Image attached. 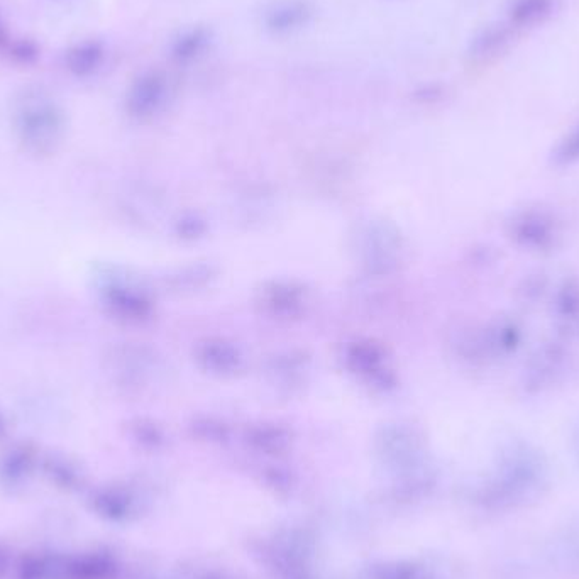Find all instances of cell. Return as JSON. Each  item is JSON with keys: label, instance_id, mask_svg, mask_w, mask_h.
<instances>
[{"label": "cell", "instance_id": "obj_8", "mask_svg": "<svg viewBox=\"0 0 579 579\" xmlns=\"http://www.w3.org/2000/svg\"><path fill=\"white\" fill-rule=\"evenodd\" d=\"M563 358L557 349H546L544 353L535 358L534 364L530 366L529 381L534 386H547L556 376L561 373Z\"/></svg>", "mask_w": 579, "mask_h": 579}, {"label": "cell", "instance_id": "obj_7", "mask_svg": "<svg viewBox=\"0 0 579 579\" xmlns=\"http://www.w3.org/2000/svg\"><path fill=\"white\" fill-rule=\"evenodd\" d=\"M111 564L97 554L68 557V579H107Z\"/></svg>", "mask_w": 579, "mask_h": 579}, {"label": "cell", "instance_id": "obj_6", "mask_svg": "<svg viewBox=\"0 0 579 579\" xmlns=\"http://www.w3.org/2000/svg\"><path fill=\"white\" fill-rule=\"evenodd\" d=\"M165 78L161 72H144V75L134 82L131 89V100L136 109H148V105H153L163 97L165 92Z\"/></svg>", "mask_w": 579, "mask_h": 579}, {"label": "cell", "instance_id": "obj_3", "mask_svg": "<svg viewBox=\"0 0 579 579\" xmlns=\"http://www.w3.org/2000/svg\"><path fill=\"white\" fill-rule=\"evenodd\" d=\"M105 51L104 46L97 43V41H83L78 45L73 46L72 50L68 51L67 67L70 72L80 77L90 75V73L97 72L102 61H104Z\"/></svg>", "mask_w": 579, "mask_h": 579}, {"label": "cell", "instance_id": "obj_2", "mask_svg": "<svg viewBox=\"0 0 579 579\" xmlns=\"http://www.w3.org/2000/svg\"><path fill=\"white\" fill-rule=\"evenodd\" d=\"M554 11V0H512L508 21L513 28H534Z\"/></svg>", "mask_w": 579, "mask_h": 579}, {"label": "cell", "instance_id": "obj_10", "mask_svg": "<svg viewBox=\"0 0 579 579\" xmlns=\"http://www.w3.org/2000/svg\"><path fill=\"white\" fill-rule=\"evenodd\" d=\"M17 579H50L48 554H24L17 563Z\"/></svg>", "mask_w": 579, "mask_h": 579}, {"label": "cell", "instance_id": "obj_13", "mask_svg": "<svg viewBox=\"0 0 579 579\" xmlns=\"http://www.w3.org/2000/svg\"><path fill=\"white\" fill-rule=\"evenodd\" d=\"M6 41V31H4V26L0 24V45Z\"/></svg>", "mask_w": 579, "mask_h": 579}, {"label": "cell", "instance_id": "obj_12", "mask_svg": "<svg viewBox=\"0 0 579 579\" xmlns=\"http://www.w3.org/2000/svg\"><path fill=\"white\" fill-rule=\"evenodd\" d=\"M9 568H11V556L6 551V547L0 546V579L6 576Z\"/></svg>", "mask_w": 579, "mask_h": 579}, {"label": "cell", "instance_id": "obj_1", "mask_svg": "<svg viewBox=\"0 0 579 579\" xmlns=\"http://www.w3.org/2000/svg\"><path fill=\"white\" fill-rule=\"evenodd\" d=\"M314 16L310 0H276L263 12V24L270 33L285 36L304 29Z\"/></svg>", "mask_w": 579, "mask_h": 579}, {"label": "cell", "instance_id": "obj_9", "mask_svg": "<svg viewBox=\"0 0 579 579\" xmlns=\"http://www.w3.org/2000/svg\"><path fill=\"white\" fill-rule=\"evenodd\" d=\"M515 234H517L515 238L524 241V244L544 246V243L551 239V226L544 217L530 214L515 224Z\"/></svg>", "mask_w": 579, "mask_h": 579}, {"label": "cell", "instance_id": "obj_5", "mask_svg": "<svg viewBox=\"0 0 579 579\" xmlns=\"http://www.w3.org/2000/svg\"><path fill=\"white\" fill-rule=\"evenodd\" d=\"M209 41L210 36L207 29H190L175 39V43L171 46V56H173V60L185 65V63L197 60L200 55H204Z\"/></svg>", "mask_w": 579, "mask_h": 579}, {"label": "cell", "instance_id": "obj_11", "mask_svg": "<svg viewBox=\"0 0 579 579\" xmlns=\"http://www.w3.org/2000/svg\"><path fill=\"white\" fill-rule=\"evenodd\" d=\"M579 160V126L574 127L573 131L564 138L563 143L559 144L556 153V161L559 165H569Z\"/></svg>", "mask_w": 579, "mask_h": 579}, {"label": "cell", "instance_id": "obj_4", "mask_svg": "<svg viewBox=\"0 0 579 579\" xmlns=\"http://www.w3.org/2000/svg\"><path fill=\"white\" fill-rule=\"evenodd\" d=\"M510 39L512 36L507 26H493V28L485 29L471 46V56L478 61L497 58L502 51L507 50Z\"/></svg>", "mask_w": 579, "mask_h": 579}]
</instances>
